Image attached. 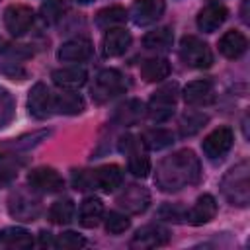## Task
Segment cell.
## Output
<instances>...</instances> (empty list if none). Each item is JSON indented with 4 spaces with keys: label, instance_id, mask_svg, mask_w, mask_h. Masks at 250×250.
<instances>
[{
    "label": "cell",
    "instance_id": "4fadbf2b",
    "mask_svg": "<svg viewBox=\"0 0 250 250\" xmlns=\"http://www.w3.org/2000/svg\"><path fill=\"white\" fill-rule=\"evenodd\" d=\"M164 0H135L129 16L137 25H148L164 14Z\"/></svg>",
    "mask_w": 250,
    "mask_h": 250
},
{
    "label": "cell",
    "instance_id": "4316f807",
    "mask_svg": "<svg viewBox=\"0 0 250 250\" xmlns=\"http://www.w3.org/2000/svg\"><path fill=\"white\" fill-rule=\"evenodd\" d=\"M125 20H127V12L121 6H109V8H104L98 12L96 25L102 29H111V27L123 23Z\"/></svg>",
    "mask_w": 250,
    "mask_h": 250
},
{
    "label": "cell",
    "instance_id": "60d3db41",
    "mask_svg": "<svg viewBox=\"0 0 250 250\" xmlns=\"http://www.w3.org/2000/svg\"><path fill=\"white\" fill-rule=\"evenodd\" d=\"M0 162H2V156H0Z\"/></svg>",
    "mask_w": 250,
    "mask_h": 250
},
{
    "label": "cell",
    "instance_id": "f546056e",
    "mask_svg": "<svg viewBox=\"0 0 250 250\" xmlns=\"http://www.w3.org/2000/svg\"><path fill=\"white\" fill-rule=\"evenodd\" d=\"M72 215H74V203L70 199H59L49 209V219L55 225L70 223L72 221Z\"/></svg>",
    "mask_w": 250,
    "mask_h": 250
},
{
    "label": "cell",
    "instance_id": "cb8c5ba5",
    "mask_svg": "<svg viewBox=\"0 0 250 250\" xmlns=\"http://www.w3.org/2000/svg\"><path fill=\"white\" fill-rule=\"evenodd\" d=\"M102 215H104V203H102L98 197H86V199L80 203L78 219H80V225H82V227H86V229L98 227Z\"/></svg>",
    "mask_w": 250,
    "mask_h": 250
},
{
    "label": "cell",
    "instance_id": "1f68e13d",
    "mask_svg": "<svg viewBox=\"0 0 250 250\" xmlns=\"http://www.w3.org/2000/svg\"><path fill=\"white\" fill-rule=\"evenodd\" d=\"M129 172L137 178H146L150 172V160L148 156L141 154V152H131L129 154Z\"/></svg>",
    "mask_w": 250,
    "mask_h": 250
},
{
    "label": "cell",
    "instance_id": "603a6c76",
    "mask_svg": "<svg viewBox=\"0 0 250 250\" xmlns=\"http://www.w3.org/2000/svg\"><path fill=\"white\" fill-rule=\"evenodd\" d=\"M33 246V238L25 229L20 227H10V229H2L0 230V248H31Z\"/></svg>",
    "mask_w": 250,
    "mask_h": 250
},
{
    "label": "cell",
    "instance_id": "2e32d148",
    "mask_svg": "<svg viewBox=\"0 0 250 250\" xmlns=\"http://www.w3.org/2000/svg\"><path fill=\"white\" fill-rule=\"evenodd\" d=\"M227 16H229V10L223 4H209V6H205L199 12V16H197V27L201 31H205V33H211V31L219 29L225 23Z\"/></svg>",
    "mask_w": 250,
    "mask_h": 250
},
{
    "label": "cell",
    "instance_id": "ac0fdd59",
    "mask_svg": "<svg viewBox=\"0 0 250 250\" xmlns=\"http://www.w3.org/2000/svg\"><path fill=\"white\" fill-rule=\"evenodd\" d=\"M92 178H94V186L100 188L102 191L109 193L113 189H117L123 182V172L117 164H105L102 168H98L96 172H92Z\"/></svg>",
    "mask_w": 250,
    "mask_h": 250
},
{
    "label": "cell",
    "instance_id": "5b68a950",
    "mask_svg": "<svg viewBox=\"0 0 250 250\" xmlns=\"http://www.w3.org/2000/svg\"><path fill=\"white\" fill-rule=\"evenodd\" d=\"M10 215L20 221H35L41 213V201L27 191H14L8 199Z\"/></svg>",
    "mask_w": 250,
    "mask_h": 250
},
{
    "label": "cell",
    "instance_id": "9c48e42d",
    "mask_svg": "<svg viewBox=\"0 0 250 250\" xmlns=\"http://www.w3.org/2000/svg\"><path fill=\"white\" fill-rule=\"evenodd\" d=\"M27 182H29L31 189L43 191V193H57L64 188V182L61 178V174L53 168H47V166L31 170L29 176H27Z\"/></svg>",
    "mask_w": 250,
    "mask_h": 250
},
{
    "label": "cell",
    "instance_id": "d4e9b609",
    "mask_svg": "<svg viewBox=\"0 0 250 250\" xmlns=\"http://www.w3.org/2000/svg\"><path fill=\"white\" fill-rule=\"evenodd\" d=\"M168 74H170V62L164 57H152V59L143 61L141 64V76L146 82H160Z\"/></svg>",
    "mask_w": 250,
    "mask_h": 250
},
{
    "label": "cell",
    "instance_id": "277c9868",
    "mask_svg": "<svg viewBox=\"0 0 250 250\" xmlns=\"http://www.w3.org/2000/svg\"><path fill=\"white\" fill-rule=\"evenodd\" d=\"M180 59L191 66V68H207L213 62V55L207 43H203L201 39L193 37V35H186L182 37L180 43Z\"/></svg>",
    "mask_w": 250,
    "mask_h": 250
},
{
    "label": "cell",
    "instance_id": "ba28073f",
    "mask_svg": "<svg viewBox=\"0 0 250 250\" xmlns=\"http://www.w3.org/2000/svg\"><path fill=\"white\" fill-rule=\"evenodd\" d=\"M27 107H29V113L35 119H47V117H51L55 113L53 94L43 82H37L31 88L29 98H27Z\"/></svg>",
    "mask_w": 250,
    "mask_h": 250
},
{
    "label": "cell",
    "instance_id": "e0dca14e",
    "mask_svg": "<svg viewBox=\"0 0 250 250\" xmlns=\"http://www.w3.org/2000/svg\"><path fill=\"white\" fill-rule=\"evenodd\" d=\"M57 55L64 62H82L92 55V43L88 39H82V37L70 39V41H64L61 45Z\"/></svg>",
    "mask_w": 250,
    "mask_h": 250
},
{
    "label": "cell",
    "instance_id": "f1b7e54d",
    "mask_svg": "<svg viewBox=\"0 0 250 250\" xmlns=\"http://www.w3.org/2000/svg\"><path fill=\"white\" fill-rule=\"evenodd\" d=\"M174 41V33L170 27H158L154 31H148L143 39L146 49H168Z\"/></svg>",
    "mask_w": 250,
    "mask_h": 250
},
{
    "label": "cell",
    "instance_id": "83f0119b",
    "mask_svg": "<svg viewBox=\"0 0 250 250\" xmlns=\"http://www.w3.org/2000/svg\"><path fill=\"white\" fill-rule=\"evenodd\" d=\"M143 143L152 150H160L174 143V133L168 129H148L143 133Z\"/></svg>",
    "mask_w": 250,
    "mask_h": 250
},
{
    "label": "cell",
    "instance_id": "7a4b0ae2",
    "mask_svg": "<svg viewBox=\"0 0 250 250\" xmlns=\"http://www.w3.org/2000/svg\"><path fill=\"white\" fill-rule=\"evenodd\" d=\"M248 172H250V166L248 162H240L236 166H232L223 182H221V191L223 195L227 197L229 203L232 205H238V207H246L250 203V182H248Z\"/></svg>",
    "mask_w": 250,
    "mask_h": 250
},
{
    "label": "cell",
    "instance_id": "74e56055",
    "mask_svg": "<svg viewBox=\"0 0 250 250\" xmlns=\"http://www.w3.org/2000/svg\"><path fill=\"white\" fill-rule=\"evenodd\" d=\"M72 184L76 189H90L94 186V178L88 172H74L72 174Z\"/></svg>",
    "mask_w": 250,
    "mask_h": 250
},
{
    "label": "cell",
    "instance_id": "ab89813d",
    "mask_svg": "<svg viewBox=\"0 0 250 250\" xmlns=\"http://www.w3.org/2000/svg\"><path fill=\"white\" fill-rule=\"evenodd\" d=\"M74 2H78V4H90L92 0H74Z\"/></svg>",
    "mask_w": 250,
    "mask_h": 250
},
{
    "label": "cell",
    "instance_id": "f35d334b",
    "mask_svg": "<svg viewBox=\"0 0 250 250\" xmlns=\"http://www.w3.org/2000/svg\"><path fill=\"white\" fill-rule=\"evenodd\" d=\"M39 244L41 246H55V240H53V236H51L49 230H41L39 232Z\"/></svg>",
    "mask_w": 250,
    "mask_h": 250
},
{
    "label": "cell",
    "instance_id": "52a82bcc",
    "mask_svg": "<svg viewBox=\"0 0 250 250\" xmlns=\"http://www.w3.org/2000/svg\"><path fill=\"white\" fill-rule=\"evenodd\" d=\"M232 141H234V135L229 127H219L215 131H211L203 143H201V148L205 152V156L209 160H217V158H223L230 146H232Z\"/></svg>",
    "mask_w": 250,
    "mask_h": 250
},
{
    "label": "cell",
    "instance_id": "ffe728a7",
    "mask_svg": "<svg viewBox=\"0 0 250 250\" xmlns=\"http://www.w3.org/2000/svg\"><path fill=\"white\" fill-rule=\"evenodd\" d=\"M184 100L189 105H205L213 102V84L209 80H193L184 88Z\"/></svg>",
    "mask_w": 250,
    "mask_h": 250
},
{
    "label": "cell",
    "instance_id": "d6986e66",
    "mask_svg": "<svg viewBox=\"0 0 250 250\" xmlns=\"http://www.w3.org/2000/svg\"><path fill=\"white\" fill-rule=\"evenodd\" d=\"M131 45V33L123 27H111L104 35V53L107 57H119L123 55Z\"/></svg>",
    "mask_w": 250,
    "mask_h": 250
},
{
    "label": "cell",
    "instance_id": "d6a6232c",
    "mask_svg": "<svg viewBox=\"0 0 250 250\" xmlns=\"http://www.w3.org/2000/svg\"><path fill=\"white\" fill-rule=\"evenodd\" d=\"M129 227H131V221L127 219V215L117 213V211L107 213V217H105V230H107V232H111V234H121V232H125Z\"/></svg>",
    "mask_w": 250,
    "mask_h": 250
},
{
    "label": "cell",
    "instance_id": "30bf717a",
    "mask_svg": "<svg viewBox=\"0 0 250 250\" xmlns=\"http://www.w3.org/2000/svg\"><path fill=\"white\" fill-rule=\"evenodd\" d=\"M31 23H33L31 8H27L23 4H12V6L6 8V12H4V25H6V29L12 35H16V37L23 35L31 27Z\"/></svg>",
    "mask_w": 250,
    "mask_h": 250
},
{
    "label": "cell",
    "instance_id": "3957f363",
    "mask_svg": "<svg viewBox=\"0 0 250 250\" xmlns=\"http://www.w3.org/2000/svg\"><path fill=\"white\" fill-rule=\"evenodd\" d=\"M125 90H127L125 76L115 68H104L96 76V82H94V88H92V96L98 102H105L109 98H115V96L123 94Z\"/></svg>",
    "mask_w": 250,
    "mask_h": 250
},
{
    "label": "cell",
    "instance_id": "6da1fadb",
    "mask_svg": "<svg viewBox=\"0 0 250 250\" xmlns=\"http://www.w3.org/2000/svg\"><path fill=\"white\" fill-rule=\"evenodd\" d=\"M199 158L191 150H178L156 166L154 182L162 191H178L199 180Z\"/></svg>",
    "mask_w": 250,
    "mask_h": 250
},
{
    "label": "cell",
    "instance_id": "8fae6325",
    "mask_svg": "<svg viewBox=\"0 0 250 250\" xmlns=\"http://www.w3.org/2000/svg\"><path fill=\"white\" fill-rule=\"evenodd\" d=\"M168 240H170L168 229H164L160 225H146L133 234L129 246L139 248V250L141 248H158V246H164Z\"/></svg>",
    "mask_w": 250,
    "mask_h": 250
},
{
    "label": "cell",
    "instance_id": "8992f818",
    "mask_svg": "<svg viewBox=\"0 0 250 250\" xmlns=\"http://www.w3.org/2000/svg\"><path fill=\"white\" fill-rule=\"evenodd\" d=\"M174 104H176V86H166L158 90L148 104V117L150 121L162 123L174 115Z\"/></svg>",
    "mask_w": 250,
    "mask_h": 250
},
{
    "label": "cell",
    "instance_id": "7402d4cb",
    "mask_svg": "<svg viewBox=\"0 0 250 250\" xmlns=\"http://www.w3.org/2000/svg\"><path fill=\"white\" fill-rule=\"evenodd\" d=\"M53 102H55V111L59 113L76 115L84 109V100L74 90H62L59 94H53Z\"/></svg>",
    "mask_w": 250,
    "mask_h": 250
},
{
    "label": "cell",
    "instance_id": "4dcf8cb0",
    "mask_svg": "<svg viewBox=\"0 0 250 250\" xmlns=\"http://www.w3.org/2000/svg\"><path fill=\"white\" fill-rule=\"evenodd\" d=\"M205 123H207V115H203V113H188V115H184V119H182V123H180V133H182L184 137H191V135H195Z\"/></svg>",
    "mask_w": 250,
    "mask_h": 250
},
{
    "label": "cell",
    "instance_id": "9a60e30c",
    "mask_svg": "<svg viewBox=\"0 0 250 250\" xmlns=\"http://www.w3.org/2000/svg\"><path fill=\"white\" fill-rule=\"evenodd\" d=\"M51 78L62 90H76L86 84L88 74L82 66H64V68H57L51 74Z\"/></svg>",
    "mask_w": 250,
    "mask_h": 250
},
{
    "label": "cell",
    "instance_id": "e575fe53",
    "mask_svg": "<svg viewBox=\"0 0 250 250\" xmlns=\"http://www.w3.org/2000/svg\"><path fill=\"white\" fill-rule=\"evenodd\" d=\"M49 135V131H37V133H33V135H25V137H21V139H18V141H14V143H6L4 145V148H29V146H33V145H37L43 137H47Z\"/></svg>",
    "mask_w": 250,
    "mask_h": 250
},
{
    "label": "cell",
    "instance_id": "5bb4252c",
    "mask_svg": "<svg viewBox=\"0 0 250 250\" xmlns=\"http://www.w3.org/2000/svg\"><path fill=\"white\" fill-rule=\"evenodd\" d=\"M215 215H217V201H215V197L209 195V193H203V195L197 197L195 205L189 211H186L184 219L188 223H191V225H203V223H209Z\"/></svg>",
    "mask_w": 250,
    "mask_h": 250
},
{
    "label": "cell",
    "instance_id": "8d00e7d4",
    "mask_svg": "<svg viewBox=\"0 0 250 250\" xmlns=\"http://www.w3.org/2000/svg\"><path fill=\"white\" fill-rule=\"evenodd\" d=\"M62 10H64V6H62V2H61V0H49V2L43 6L45 20L55 21V20H57V18L62 14Z\"/></svg>",
    "mask_w": 250,
    "mask_h": 250
},
{
    "label": "cell",
    "instance_id": "44dd1931",
    "mask_svg": "<svg viewBox=\"0 0 250 250\" xmlns=\"http://www.w3.org/2000/svg\"><path fill=\"white\" fill-rule=\"evenodd\" d=\"M248 47V39L240 33V31H227L221 39H219V51L227 57V59H238Z\"/></svg>",
    "mask_w": 250,
    "mask_h": 250
},
{
    "label": "cell",
    "instance_id": "484cf974",
    "mask_svg": "<svg viewBox=\"0 0 250 250\" xmlns=\"http://www.w3.org/2000/svg\"><path fill=\"white\" fill-rule=\"evenodd\" d=\"M143 111H145V105H143L139 100H127L125 104H121V105L115 109L113 119H115L119 125H135V123L143 117Z\"/></svg>",
    "mask_w": 250,
    "mask_h": 250
},
{
    "label": "cell",
    "instance_id": "7c38bea8",
    "mask_svg": "<svg viewBox=\"0 0 250 250\" xmlns=\"http://www.w3.org/2000/svg\"><path fill=\"white\" fill-rule=\"evenodd\" d=\"M150 203V193L143 188V186H127L119 195H117V205L121 209H125L127 213H133V215H139L143 213Z\"/></svg>",
    "mask_w": 250,
    "mask_h": 250
},
{
    "label": "cell",
    "instance_id": "836d02e7",
    "mask_svg": "<svg viewBox=\"0 0 250 250\" xmlns=\"http://www.w3.org/2000/svg\"><path fill=\"white\" fill-rule=\"evenodd\" d=\"M84 244H86L84 236H80V234H76L72 230H66V232H62V234H59L55 238V246L57 248H62V250H78Z\"/></svg>",
    "mask_w": 250,
    "mask_h": 250
},
{
    "label": "cell",
    "instance_id": "d590c367",
    "mask_svg": "<svg viewBox=\"0 0 250 250\" xmlns=\"http://www.w3.org/2000/svg\"><path fill=\"white\" fill-rule=\"evenodd\" d=\"M12 111H14V104L8 90L0 88V127H4L12 119Z\"/></svg>",
    "mask_w": 250,
    "mask_h": 250
}]
</instances>
